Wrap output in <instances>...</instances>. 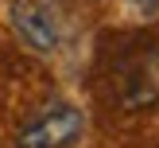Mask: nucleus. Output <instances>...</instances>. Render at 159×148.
I'll return each instance as SVG.
<instances>
[{
    "instance_id": "1",
    "label": "nucleus",
    "mask_w": 159,
    "mask_h": 148,
    "mask_svg": "<svg viewBox=\"0 0 159 148\" xmlns=\"http://www.w3.org/2000/svg\"><path fill=\"white\" fill-rule=\"evenodd\" d=\"M82 132H85L82 109L70 101H51L16 129V148H74Z\"/></svg>"
},
{
    "instance_id": "2",
    "label": "nucleus",
    "mask_w": 159,
    "mask_h": 148,
    "mask_svg": "<svg viewBox=\"0 0 159 148\" xmlns=\"http://www.w3.org/2000/svg\"><path fill=\"white\" fill-rule=\"evenodd\" d=\"M8 20H12L16 39H20L27 51L54 55L62 47L66 20H62V12H58L54 0H12V4H8Z\"/></svg>"
},
{
    "instance_id": "3",
    "label": "nucleus",
    "mask_w": 159,
    "mask_h": 148,
    "mask_svg": "<svg viewBox=\"0 0 159 148\" xmlns=\"http://www.w3.org/2000/svg\"><path fill=\"white\" fill-rule=\"evenodd\" d=\"M136 8H152V4H159V0H132Z\"/></svg>"
}]
</instances>
